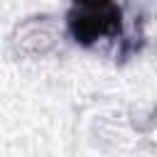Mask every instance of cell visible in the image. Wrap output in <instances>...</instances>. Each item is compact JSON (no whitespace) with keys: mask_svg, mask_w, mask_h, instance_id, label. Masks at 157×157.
<instances>
[{"mask_svg":"<svg viewBox=\"0 0 157 157\" xmlns=\"http://www.w3.org/2000/svg\"><path fill=\"white\" fill-rule=\"evenodd\" d=\"M71 22L76 37L91 42L118 29V10L110 0H81Z\"/></svg>","mask_w":157,"mask_h":157,"instance_id":"obj_1","label":"cell"}]
</instances>
